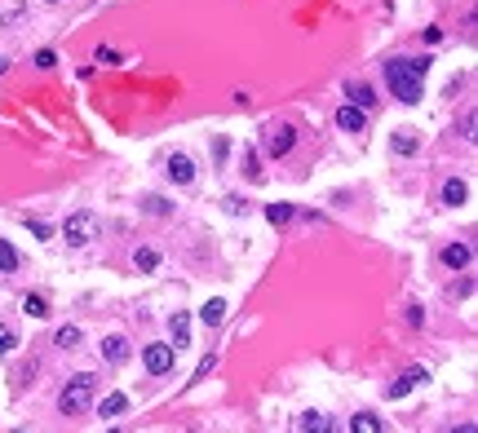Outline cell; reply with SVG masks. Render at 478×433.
Listing matches in <instances>:
<instances>
[{
    "instance_id": "1",
    "label": "cell",
    "mask_w": 478,
    "mask_h": 433,
    "mask_svg": "<svg viewBox=\"0 0 478 433\" xmlns=\"http://www.w3.org/2000/svg\"><path fill=\"white\" fill-rule=\"evenodd\" d=\"M425 66L430 62H417V58H386V85L390 93L399 97L403 106H417L425 97Z\"/></svg>"
},
{
    "instance_id": "2",
    "label": "cell",
    "mask_w": 478,
    "mask_h": 433,
    "mask_svg": "<svg viewBox=\"0 0 478 433\" xmlns=\"http://www.w3.org/2000/svg\"><path fill=\"white\" fill-rule=\"evenodd\" d=\"M89 403H93V376L80 372V376L67 380V389L58 394V411H62V415H85Z\"/></svg>"
},
{
    "instance_id": "3",
    "label": "cell",
    "mask_w": 478,
    "mask_h": 433,
    "mask_svg": "<svg viewBox=\"0 0 478 433\" xmlns=\"http://www.w3.org/2000/svg\"><path fill=\"white\" fill-rule=\"evenodd\" d=\"M62 239H67L71 248H85V243H93V239H97V212H89V208L71 212L67 221H62Z\"/></svg>"
},
{
    "instance_id": "4",
    "label": "cell",
    "mask_w": 478,
    "mask_h": 433,
    "mask_svg": "<svg viewBox=\"0 0 478 433\" xmlns=\"http://www.w3.org/2000/svg\"><path fill=\"white\" fill-rule=\"evenodd\" d=\"M261 146H266V155L284 159L292 146H297V128H292V124H270V128H266V138H261Z\"/></svg>"
},
{
    "instance_id": "5",
    "label": "cell",
    "mask_w": 478,
    "mask_h": 433,
    "mask_svg": "<svg viewBox=\"0 0 478 433\" xmlns=\"http://www.w3.org/2000/svg\"><path fill=\"white\" fill-rule=\"evenodd\" d=\"M173 358H177L173 345H146L142 349V362H146V372H151V376H169L173 372Z\"/></svg>"
},
{
    "instance_id": "6",
    "label": "cell",
    "mask_w": 478,
    "mask_h": 433,
    "mask_svg": "<svg viewBox=\"0 0 478 433\" xmlns=\"http://www.w3.org/2000/svg\"><path fill=\"white\" fill-rule=\"evenodd\" d=\"M425 380H430V372H425V367H407V372L390 385V398H407L417 385H425Z\"/></svg>"
},
{
    "instance_id": "7",
    "label": "cell",
    "mask_w": 478,
    "mask_h": 433,
    "mask_svg": "<svg viewBox=\"0 0 478 433\" xmlns=\"http://www.w3.org/2000/svg\"><path fill=\"white\" fill-rule=\"evenodd\" d=\"M169 177L177 181V186H191V181H195V159L182 155V151H173L169 155Z\"/></svg>"
},
{
    "instance_id": "8",
    "label": "cell",
    "mask_w": 478,
    "mask_h": 433,
    "mask_svg": "<svg viewBox=\"0 0 478 433\" xmlns=\"http://www.w3.org/2000/svg\"><path fill=\"white\" fill-rule=\"evenodd\" d=\"M465 199H470V186H465L460 177H448V181H443V190H438V204H443V208H460Z\"/></svg>"
},
{
    "instance_id": "9",
    "label": "cell",
    "mask_w": 478,
    "mask_h": 433,
    "mask_svg": "<svg viewBox=\"0 0 478 433\" xmlns=\"http://www.w3.org/2000/svg\"><path fill=\"white\" fill-rule=\"evenodd\" d=\"M337 128H341V133H364V128H368V115L359 111L354 102H345V106L337 111Z\"/></svg>"
},
{
    "instance_id": "10",
    "label": "cell",
    "mask_w": 478,
    "mask_h": 433,
    "mask_svg": "<svg viewBox=\"0 0 478 433\" xmlns=\"http://www.w3.org/2000/svg\"><path fill=\"white\" fill-rule=\"evenodd\" d=\"M443 265H448V270H465V265L474 261V252H470V243H448V248H443Z\"/></svg>"
},
{
    "instance_id": "11",
    "label": "cell",
    "mask_w": 478,
    "mask_h": 433,
    "mask_svg": "<svg viewBox=\"0 0 478 433\" xmlns=\"http://www.w3.org/2000/svg\"><path fill=\"white\" fill-rule=\"evenodd\" d=\"M390 146H394L399 155H417V151H421V133H417V128H394Z\"/></svg>"
},
{
    "instance_id": "12",
    "label": "cell",
    "mask_w": 478,
    "mask_h": 433,
    "mask_svg": "<svg viewBox=\"0 0 478 433\" xmlns=\"http://www.w3.org/2000/svg\"><path fill=\"white\" fill-rule=\"evenodd\" d=\"M102 358H107V362H115V367H120V362H129V341L120 336V331L102 341Z\"/></svg>"
},
{
    "instance_id": "13",
    "label": "cell",
    "mask_w": 478,
    "mask_h": 433,
    "mask_svg": "<svg viewBox=\"0 0 478 433\" xmlns=\"http://www.w3.org/2000/svg\"><path fill=\"white\" fill-rule=\"evenodd\" d=\"M169 331H173V349L191 345V319H186L182 310H173V319H169Z\"/></svg>"
},
{
    "instance_id": "14",
    "label": "cell",
    "mask_w": 478,
    "mask_h": 433,
    "mask_svg": "<svg viewBox=\"0 0 478 433\" xmlns=\"http://www.w3.org/2000/svg\"><path fill=\"white\" fill-rule=\"evenodd\" d=\"M222 319H226V301H222V296H213V301L200 305V323H204V327H217Z\"/></svg>"
},
{
    "instance_id": "15",
    "label": "cell",
    "mask_w": 478,
    "mask_h": 433,
    "mask_svg": "<svg viewBox=\"0 0 478 433\" xmlns=\"http://www.w3.org/2000/svg\"><path fill=\"white\" fill-rule=\"evenodd\" d=\"M124 411H129V398H124V394H107L102 407H97V415H102V420H115V415H124Z\"/></svg>"
},
{
    "instance_id": "16",
    "label": "cell",
    "mask_w": 478,
    "mask_h": 433,
    "mask_svg": "<svg viewBox=\"0 0 478 433\" xmlns=\"http://www.w3.org/2000/svg\"><path fill=\"white\" fill-rule=\"evenodd\" d=\"M297 429H301V433H310V429L323 433V429H333V425H328V415H319V411H301V415H297Z\"/></svg>"
},
{
    "instance_id": "17",
    "label": "cell",
    "mask_w": 478,
    "mask_h": 433,
    "mask_svg": "<svg viewBox=\"0 0 478 433\" xmlns=\"http://www.w3.org/2000/svg\"><path fill=\"white\" fill-rule=\"evenodd\" d=\"M345 97L359 106V111H368V106H376V97H372V89L368 85H345Z\"/></svg>"
},
{
    "instance_id": "18",
    "label": "cell",
    "mask_w": 478,
    "mask_h": 433,
    "mask_svg": "<svg viewBox=\"0 0 478 433\" xmlns=\"http://www.w3.org/2000/svg\"><path fill=\"white\" fill-rule=\"evenodd\" d=\"M292 216H297L292 204H266V221H270V226H288Z\"/></svg>"
},
{
    "instance_id": "19",
    "label": "cell",
    "mask_w": 478,
    "mask_h": 433,
    "mask_svg": "<svg viewBox=\"0 0 478 433\" xmlns=\"http://www.w3.org/2000/svg\"><path fill=\"white\" fill-rule=\"evenodd\" d=\"M23 314H31V319H49V301L36 296V292H27L23 296Z\"/></svg>"
},
{
    "instance_id": "20",
    "label": "cell",
    "mask_w": 478,
    "mask_h": 433,
    "mask_svg": "<svg viewBox=\"0 0 478 433\" xmlns=\"http://www.w3.org/2000/svg\"><path fill=\"white\" fill-rule=\"evenodd\" d=\"M133 265H138L142 274H151L155 265H160V252H155V248H138V252H133Z\"/></svg>"
},
{
    "instance_id": "21",
    "label": "cell",
    "mask_w": 478,
    "mask_h": 433,
    "mask_svg": "<svg viewBox=\"0 0 478 433\" xmlns=\"http://www.w3.org/2000/svg\"><path fill=\"white\" fill-rule=\"evenodd\" d=\"M18 270V252H13L9 239H0V274H13Z\"/></svg>"
},
{
    "instance_id": "22",
    "label": "cell",
    "mask_w": 478,
    "mask_h": 433,
    "mask_svg": "<svg viewBox=\"0 0 478 433\" xmlns=\"http://www.w3.org/2000/svg\"><path fill=\"white\" fill-rule=\"evenodd\" d=\"M350 429H354V433H381V420H376V415H368V411H359L354 420H350Z\"/></svg>"
},
{
    "instance_id": "23",
    "label": "cell",
    "mask_w": 478,
    "mask_h": 433,
    "mask_svg": "<svg viewBox=\"0 0 478 433\" xmlns=\"http://www.w3.org/2000/svg\"><path fill=\"white\" fill-rule=\"evenodd\" d=\"M146 212H155V216H169V212H173V204H169V199H160V195H146Z\"/></svg>"
},
{
    "instance_id": "24",
    "label": "cell",
    "mask_w": 478,
    "mask_h": 433,
    "mask_svg": "<svg viewBox=\"0 0 478 433\" xmlns=\"http://www.w3.org/2000/svg\"><path fill=\"white\" fill-rule=\"evenodd\" d=\"M58 345L62 349H76L80 345V327H58Z\"/></svg>"
},
{
    "instance_id": "25",
    "label": "cell",
    "mask_w": 478,
    "mask_h": 433,
    "mask_svg": "<svg viewBox=\"0 0 478 433\" xmlns=\"http://www.w3.org/2000/svg\"><path fill=\"white\" fill-rule=\"evenodd\" d=\"M27 230H31L36 239H49V235H54V230H49V221H40V216H27Z\"/></svg>"
},
{
    "instance_id": "26",
    "label": "cell",
    "mask_w": 478,
    "mask_h": 433,
    "mask_svg": "<svg viewBox=\"0 0 478 433\" xmlns=\"http://www.w3.org/2000/svg\"><path fill=\"white\" fill-rule=\"evenodd\" d=\"M36 66H40V71H54V66H58V54H54V49H40V54H36Z\"/></svg>"
},
{
    "instance_id": "27",
    "label": "cell",
    "mask_w": 478,
    "mask_h": 433,
    "mask_svg": "<svg viewBox=\"0 0 478 433\" xmlns=\"http://www.w3.org/2000/svg\"><path fill=\"white\" fill-rule=\"evenodd\" d=\"M222 208H226V212H235V216H239V212H249V199H239V195H230V199H222Z\"/></svg>"
},
{
    "instance_id": "28",
    "label": "cell",
    "mask_w": 478,
    "mask_h": 433,
    "mask_svg": "<svg viewBox=\"0 0 478 433\" xmlns=\"http://www.w3.org/2000/svg\"><path fill=\"white\" fill-rule=\"evenodd\" d=\"M244 173H249V177H261V169H257V151H244Z\"/></svg>"
},
{
    "instance_id": "29",
    "label": "cell",
    "mask_w": 478,
    "mask_h": 433,
    "mask_svg": "<svg viewBox=\"0 0 478 433\" xmlns=\"http://www.w3.org/2000/svg\"><path fill=\"white\" fill-rule=\"evenodd\" d=\"M474 124H478V120H474V111H465V120H460V133H465V142H474V138H478Z\"/></svg>"
},
{
    "instance_id": "30",
    "label": "cell",
    "mask_w": 478,
    "mask_h": 433,
    "mask_svg": "<svg viewBox=\"0 0 478 433\" xmlns=\"http://www.w3.org/2000/svg\"><path fill=\"white\" fill-rule=\"evenodd\" d=\"M13 345H18V336H13V331L9 327H0V354H9V349Z\"/></svg>"
},
{
    "instance_id": "31",
    "label": "cell",
    "mask_w": 478,
    "mask_h": 433,
    "mask_svg": "<svg viewBox=\"0 0 478 433\" xmlns=\"http://www.w3.org/2000/svg\"><path fill=\"white\" fill-rule=\"evenodd\" d=\"M97 62H102V66H115V62H120V58H115V49H102V44H97V54H93Z\"/></svg>"
},
{
    "instance_id": "32",
    "label": "cell",
    "mask_w": 478,
    "mask_h": 433,
    "mask_svg": "<svg viewBox=\"0 0 478 433\" xmlns=\"http://www.w3.org/2000/svg\"><path fill=\"white\" fill-rule=\"evenodd\" d=\"M213 362H217V358H213V354H208V358H204V362H200V367H195V380H204V376H208V372H213Z\"/></svg>"
},
{
    "instance_id": "33",
    "label": "cell",
    "mask_w": 478,
    "mask_h": 433,
    "mask_svg": "<svg viewBox=\"0 0 478 433\" xmlns=\"http://www.w3.org/2000/svg\"><path fill=\"white\" fill-rule=\"evenodd\" d=\"M5 66H9V62H5V58H0V75H5Z\"/></svg>"
}]
</instances>
